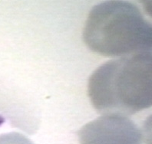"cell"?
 I'll return each mask as SVG.
<instances>
[{
  "instance_id": "3957f363",
  "label": "cell",
  "mask_w": 152,
  "mask_h": 144,
  "mask_svg": "<svg viewBox=\"0 0 152 144\" xmlns=\"http://www.w3.org/2000/svg\"><path fill=\"white\" fill-rule=\"evenodd\" d=\"M80 144H142L143 135L128 116L102 115L78 131Z\"/></svg>"
},
{
  "instance_id": "6da1fadb",
  "label": "cell",
  "mask_w": 152,
  "mask_h": 144,
  "mask_svg": "<svg viewBox=\"0 0 152 144\" xmlns=\"http://www.w3.org/2000/svg\"><path fill=\"white\" fill-rule=\"evenodd\" d=\"M151 52H141L104 63L93 72L88 95L102 115L128 116L152 103Z\"/></svg>"
},
{
  "instance_id": "277c9868",
  "label": "cell",
  "mask_w": 152,
  "mask_h": 144,
  "mask_svg": "<svg viewBox=\"0 0 152 144\" xmlns=\"http://www.w3.org/2000/svg\"><path fill=\"white\" fill-rule=\"evenodd\" d=\"M0 144H34L29 139L17 132L0 135Z\"/></svg>"
},
{
  "instance_id": "7a4b0ae2",
  "label": "cell",
  "mask_w": 152,
  "mask_h": 144,
  "mask_svg": "<svg viewBox=\"0 0 152 144\" xmlns=\"http://www.w3.org/2000/svg\"><path fill=\"white\" fill-rule=\"evenodd\" d=\"M83 39L90 50L105 57H122L151 52V25L134 4L108 1L91 9Z\"/></svg>"
}]
</instances>
